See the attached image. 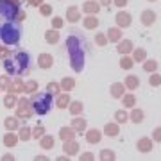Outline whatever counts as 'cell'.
I'll return each instance as SVG.
<instances>
[{
	"mask_svg": "<svg viewBox=\"0 0 161 161\" xmlns=\"http://www.w3.org/2000/svg\"><path fill=\"white\" fill-rule=\"evenodd\" d=\"M0 40L6 45H18L22 40V27L16 22L9 20L7 23H4L0 27Z\"/></svg>",
	"mask_w": 161,
	"mask_h": 161,
	"instance_id": "obj_2",
	"label": "cell"
},
{
	"mask_svg": "<svg viewBox=\"0 0 161 161\" xmlns=\"http://www.w3.org/2000/svg\"><path fill=\"white\" fill-rule=\"evenodd\" d=\"M0 2H2V0H0Z\"/></svg>",
	"mask_w": 161,
	"mask_h": 161,
	"instance_id": "obj_6",
	"label": "cell"
},
{
	"mask_svg": "<svg viewBox=\"0 0 161 161\" xmlns=\"http://www.w3.org/2000/svg\"><path fill=\"white\" fill-rule=\"evenodd\" d=\"M68 48H70V59H72V68L80 72V70H82V63H84V58H82L84 43H82L80 38L72 36L68 40Z\"/></svg>",
	"mask_w": 161,
	"mask_h": 161,
	"instance_id": "obj_3",
	"label": "cell"
},
{
	"mask_svg": "<svg viewBox=\"0 0 161 161\" xmlns=\"http://www.w3.org/2000/svg\"><path fill=\"white\" fill-rule=\"evenodd\" d=\"M18 14V7L16 4H13L9 0H2L0 2V16L4 20H14Z\"/></svg>",
	"mask_w": 161,
	"mask_h": 161,
	"instance_id": "obj_5",
	"label": "cell"
},
{
	"mask_svg": "<svg viewBox=\"0 0 161 161\" xmlns=\"http://www.w3.org/2000/svg\"><path fill=\"white\" fill-rule=\"evenodd\" d=\"M52 104H54V100H52V97L48 93H38V95H34V98H32V109H34L36 115L43 116V115H47V113H50Z\"/></svg>",
	"mask_w": 161,
	"mask_h": 161,
	"instance_id": "obj_4",
	"label": "cell"
},
{
	"mask_svg": "<svg viewBox=\"0 0 161 161\" xmlns=\"http://www.w3.org/2000/svg\"><path fill=\"white\" fill-rule=\"evenodd\" d=\"M29 64H31V58L29 54L23 50L14 52L9 58L4 59V68L9 75H23L29 70Z\"/></svg>",
	"mask_w": 161,
	"mask_h": 161,
	"instance_id": "obj_1",
	"label": "cell"
}]
</instances>
